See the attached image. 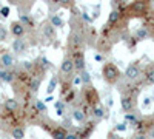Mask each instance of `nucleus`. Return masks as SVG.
I'll list each match as a JSON object with an SVG mask.
<instances>
[{
  "instance_id": "1",
  "label": "nucleus",
  "mask_w": 154,
  "mask_h": 139,
  "mask_svg": "<svg viewBox=\"0 0 154 139\" xmlns=\"http://www.w3.org/2000/svg\"><path fill=\"white\" fill-rule=\"evenodd\" d=\"M102 74H103V79L111 85L116 84L120 77V71L114 64H105L103 68H102Z\"/></svg>"
},
{
  "instance_id": "2",
  "label": "nucleus",
  "mask_w": 154,
  "mask_h": 139,
  "mask_svg": "<svg viewBox=\"0 0 154 139\" xmlns=\"http://www.w3.org/2000/svg\"><path fill=\"white\" fill-rule=\"evenodd\" d=\"M139 76H140V68H139L137 64H130V65L126 67V70H125V77H126L128 81H136Z\"/></svg>"
},
{
  "instance_id": "3",
  "label": "nucleus",
  "mask_w": 154,
  "mask_h": 139,
  "mask_svg": "<svg viewBox=\"0 0 154 139\" xmlns=\"http://www.w3.org/2000/svg\"><path fill=\"white\" fill-rule=\"evenodd\" d=\"M28 48V43L25 42L22 37H17V39H14V42H12V51H14L16 54H22L26 51Z\"/></svg>"
},
{
  "instance_id": "4",
  "label": "nucleus",
  "mask_w": 154,
  "mask_h": 139,
  "mask_svg": "<svg viewBox=\"0 0 154 139\" xmlns=\"http://www.w3.org/2000/svg\"><path fill=\"white\" fill-rule=\"evenodd\" d=\"M72 70H74V62H72V59H71V57H65V59L62 60V64H60V71H62L63 74H71Z\"/></svg>"
},
{
  "instance_id": "5",
  "label": "nucleus",
  "mask_w": 154,
  "mask_h": 139,
  "mask_svg": "<svg viewBox=\"0 0 154 139\" xmlns=\"http://www.w3.org/2000/svg\"><path fill=\"white\" fill-rule=\"evenodd\" d=\"M72 62H74V68H75L77 71H82V70H85V57H83V54L79 51V49H77V53L74 54Z\"/></svg>"
},
{
  "instance_id": "6",
  "label": "nucleus",
  "mask_w": 154,
  "mask_h": 139,
  "mask_svg": "<svg viewBox=\"0 0 154 139\" xmlns=\"http://www.w3.org/2000/svg\"><path fill=\"white\" fill-rule=\"evenodd\" d=\"M11 33L12 36H16V37H22L25 34V25L22 22H12L11 25Z\"/></svg>"
},
{
  "instance_id": "7",
  "label": "nucleus",
  "mask_w": 154,
  "mask_h": 139,
  "mask_svg": "<svg viewBox=\"0 0 154 139\" xmlns=\"http://www.w3.org/2000/svg\"><path fill=\"white\" fill-rule=\"evenodd\" d=\"M42 31H43V36H45V39H46V40H54V37H56V31H54V27H53V25H51L49 22L43 25Z\"/></svg>"
},
{
  "instance_id": "8",
  "label": "nucleus",
  "mask_w": 154,
  "mask_h": 139,
  "mask_svg": "<svg viewBox=\"0 0 154 139\" xmlns=\"http://www.w3.org/2000/svg\"><path fill=\"white\" fill-rule=\"evenodd\" d=\"M14 64H16V59H14V56L9 54V53H5L2 57H0V65L5 67V68H9Z\"/></svg>"
},
{
  "instance_id": "9",
  "label": "nucleus",
  "mask_w": 154,
  "mask_h": 139,
  "mask_svg": "<svg viewBox=\"0 0 154 139\" xmlns=\"http://www.w3.org/2000/svg\"><path fill=\"white\" fill-rule=\"evenodd\" d=\"M120 104H122L123 111H131V110L134 108V105H136L134 99H133L131 96H123V97H122V100H120Z\"/></svg>"
},
{
  "instance_id": "10",
  "label": "nucleus",
  "mask_w": 154,
  "mask_h": 139,
  "mask_svg": "<svg viewBox=\"0 0 154 139\" xmlns=\"http://www.w3.org/2000/svg\"><path fill=\"white\" fill-rule=\"evenodd\" d=\"M71 46L74 48V51H77V49H80V46H82V43H83V40H82V37H80V34H72L71 36Z\"/></svg>"
},
{
  "instance_id": "11",
  "label": "nucleus",
  "mask_w": 154,
  "mask_h": 139,
  "mask_svg": "<svg viewBox=\"0 0 154 139\" xmlns=\"http://www.w3.org/2000/svg\"><path fill=\"white\" fill-rule=\"evenodd\" d=\"M49 23L53 25L54 28H62L63 27V19L59 14H53V16L49 17Z\"/></svg>"
},
{
  "instance_id": "12",
  "label": "nucleus",
  "mask_w": 154,
  "mask_h": 139,
  "mask_svg": "<svg viewBox=\"0 0 154 139\" xmlns=\"http://www.w3.org/2000/svg\"><path fill=\"white\" fill-rule=\"evenodd\" d=\"M5 108L8 110V111H11V113H14L17 108H19V102L16 99H6L5 100Z\"/></svg>"
},
{
  "instance_id": "13",
  "label": "nucleus",
  "mask_w": 154,
  "mask_h": 139,
  "mask_svg": "<svg viewBox=\"0 0 154 139\" xmlns=\"http://www.w3.org/2000/svg\"><path fill=\"white\" fill-rule=\"evenodd\" d=\"M148 36H149V33H148V30H146L145 27L139 28V30L136 31V39H137V40H145V39H148Z\"/></svg>"
},
{
  "instance_id": "14",
  "label": "nucleus",
  "mask_w": 154,
  "mask_h": 139,
  "mask_svg": "<svg viewBox=\"0 0 154 139\" xmlns=\"http://www.w3.org/2000/svg\"><path fill=\"white\" fill-rule=\"evenodd\" d=\"M66 133H68V131L63 128V127H59V128H56V130L51 131V136L56 137V139H62V137H65V136H66Z\"/></svg>"
},
{
  "instance_id": "15",
  "label": "nucleus",
  "mask_w": 154,
  "mask_h": 139,
  "mask_svg": "<svg viewBox=\"0 0 154 139\" xmlns=\"http://www.w3.org/2000/svg\"><path fill=\"white\" fill-rule=\"evenodd\" d=\"M40 85H42V79L34 77V79L31 81V84H29V90H31L32 93H37L38 88H40Z\"/></svg>"
},
{
  "instance_id": "16",
  "label": "nucleus",
  "mask_w": 154,
  "mask_h": 139,
  "mask_svg": "<svg viewBox=\"0 0 154 139\" xmlns=\"http://www.w3.org/2000/svg\"><path fill=\"white\" fill-rule=\"evenodd\" d=\"M85 116H86V113H83L82 110H74L72 111V119L77 121V122H83L85 121Z\"/></svg>"
},
{
  "instance_id": "17",
  "label": "nucleus",
  "mask_w": 154,
  "mask_h": 139,
  "mask_svg": "<svg viewBox=\"0 0 154 139\" xmlns=\"http://www.w3.org/2000/svg\"><path fill=\"white\" fill-rule=\"evenodd\" d=\"M120 19V12L117 11V9H112L111 12H109V17H108V23L109 25H112V23H116Z\"/></svg>"
},
{
  "instance_id": "18",
  "label": "nucleus",
  "mask_w": 154,
  "mask_h": 139,
  "mask_svg": "<svg viewBox=\"0 0 154 139\" xmlns=\"http://www.w3.org/2000/svg\"><path fill=\"white\" fill-rule=\"evenodd\" d=\"M93 115H94L97 119H102V118L105 116V108L102 107V105H96L94 110H93Z\"/></svg>"
},
{
  "instance_id": "19",
  "label": "nucleus",
  "mask_w": 154,
  "mask_h": 139,
  "mask_svg": "<svg viewBox=\"0 0 154 139\" xmlns=\"http://www.w3.org/2000/svg\"><path fill=\"white\" fill-rule=\"evenodd\" d=\"M11 134L14 137H17V139H23L25 137V130H23V127H16L14 130L11 131Z\"/></svg>"
},
{
  "instance_id": "20",
  "label": "nucleus",
  "mask_w": 154,
  "mask_h": 139,
  "mask_svg": "<svg viewBox=\"0 0 154 139\" xmlns=\"http://www.w3.org/2000/svg\"><path fill=\"white\" fill-rule=\"evenodd\" d=\"M56 87H57V79H56V77H53V79L49 81V84H48L46 93H48V94H51V93H53V91L56 90Z\"/></svg>"
},
{
  "instance_id": "21",
  "label": "nucleus",
  "mask_w": 154,
  "mask_h": 139,
  "mask_svg": "<svg viewBox=\"0 0 154 139\" xmlns=\"http://www.w3.org/2000/svg\"><path fill=\"white\" fill-rule=\"evenodd\" d=\"M80 79H82L83 84H89L91 82V74H89L88 71H85V70H82L80 71Z\"/></svg>"
},
{
  "instance_id": "22",
  "label": "nucleus",
  "mask_w": 154,
  "mask_h": 139,
  "mask_svg": "<svg viewBox=\"0 0 154 139\" xmlns=\"http://www.w3.org/2000/svg\"><path fill=\"white\" fill-rule=\"evenodd\" d=\"M35 108L40 111V113H45L46 111V105H45L43 100H35Z\"/></svg>"
},
{
  "instance_id": "23",
  "label": "nucleus",
  "mask_w": 154,
  "mask_h": 139,
  "mask_svg": "<svg viewBox=\"0 0 154 139\" xmlns=\"http://www.w3.org/2000/svg\"><path fill=\"white\" fill-rule=\"evenodd\" d=\"M6 36H8V30H6V27L0 23V40H5V39H6Z\"/></svg>"
},
{
  "instance_id": "24",
  "label": "nucleus",
  "mask_w": 154,
  "mask_h": 139,
  "mask_svg": "<svg viewBox=\"0 0 154 139\" xmlns=\"http://www.w3.org/2000/svg\"><path fill=\"white\" fill-rule=\"evenodd\" d=\"M146 82L148 84H154V68H151V70H148V73H146Z\"/></svg>"
},
{
  "instance_id": "25",
  "label": "nucleus",
  "mask_w": 154,
  "mask_h": 139,
  "mask_svg": "<svg viewBox=\"0 0 154 139\" xmlns=\"http://www.w3.org/2000/svg\"><path fill=\"white\" fill-rule=\"evenodd\" d=\"M57 2H59V5H62L63 8H71L72 6V0H57Z\"/></svg>"
},
{
  "instance_id": "26",
  "label": "nucleus",
  "mask_w": 154,
  "mask_h": 139,
  "mask_svg": "<svg viewBox=\"0 0 154 139\" xmlns=\"http://www.w3.org/2000/svg\"><path fill=\"white\" fill-rule=\"evenodd\" d=\"M14 77H16V76H14V73L8 71V73H6V76H5V79H3V82H8V84H11L12 81H14Z\"/></svg>"
},
{
  "instance_id": "27",
  "label": "nucleus",
  "mask_w": 154,
  "mask_h": 139,
  "mask_svg": "<svg viewBox=\"0 0 154 139\" xmlns=\"http://www.w3.org/2000/svg\"><path fill=\"white\" fill-rule=\"evenodd\" d=\"M0 16H2V17H8L9 16V8L8 6H0Z\"/></svg>"
},
{
  "instance_id": "28",
  "label": "nucleus",
  "mask_w": 154,
  "mask_h": 139,
  "mask_svg": "<svg viewBox=\"0 0 154 139\" xmlns=\"http://www.w3.org/2000/svg\"><path fill=\"white\" fill-rule=\"evenodd\" d=\"M20 22H22L23 25H29V27L32 25V23H31V19H29V16H23V14H22V16H20Z\"/></svg>"
},
{
  "instance_id": "29",
  "label": "nucleus",
  "mask_w": 154,
  "mask_h": 139,
  "mask_svg": "<svg viewBox=\"0 0 154 139\" xmlns=\"http://www.w3.org/2000/svg\"><path fill=\"white\" fill-rule=\"evenodd\" d=\"M125 119H126V121H130L133 125H134V124H136V121H137V119H136V115H133V113H130V115H126V116H125Z\"/></svg>"
},
{
  "instance_id": "30",
  "label": "nucleus",
  "mask_w": 154,
  "mask_h": 139,
  "mask_svg": "<svg viewBox=\"0 0 154 139\" xmlns=\"http://www.w3.org/2000/svg\"><path fill=\"white\" fill-rule=\"evenodd\" d=\"M23 68L26 70V71H31V70H32V62L25 60V62H23Z\"/></svg>"
},
{
  "instance_id": "31",
  "label": "nucleus",
  "mask_w": 154,
  "mask_h": 139,
  "mask_svg": "<svg viewBox=\"0 0 154 139\" xmlns=\"http://www.w3.org/2000/svg\"><path fill=\"white\" fill-rule=\"evenodd\" d=\"M116 130H117V131H125V130H126V124H125V122L117 124V125H116Z\"/></svg>"
},
{
  "instance_id": "32",
  "label": "nucleus",
  "mask_w": 154,
  "mask_h": 139,
  "mask_svg": "<svg viewBox=\"0 0 154 139\" xmlns=\"http://www.w3.org/2000/svg\"><path fill=\"white\" fill-rule=\"evenodd\" d=\"M151 105V97H145L143 99V104H142V108H148Z\"/></svg>"
},
{
  "instance_id": "33",
  "label": "nucleus",
  "mask_w": 154,
  "mask_h": 139,
  "mask_svg": "<svg viewBox=\"0 0 154 139\" xmlns=\"http://www.w3.org/2000/svg\"><path fill=\"white\" fill-rule=\"evenodd\" d=\"M6 73H8V70H5V67H3L2 70H0V81H3V79H5Z\"/></svg>"
},
{
  "instance_id": "34",
  "label": "nucleus",
  "mask_w": 154,
  "mask_h": 139,
  "mask_svg": "<svg viewBox=\"0 0 154 139\" xmlns=\"http://www.w3.org/2000/svg\"><path fill=\"white\" fill-rule=\"evenodd\" d=\"M72 84H74V85H79V84H82V79H80V76H75V77L72 79Z\"/></svg>"
},
{
  "instance_id": "35",
  "label": "nucleus",
  "mask_w": 154,
  "mask_h": 139,
  "mask_svg": "<svg viewBox=\"0 0 154 139\" xmlns=\"http://www.w3.org/2000/svg\"><path fill=\"white\" fill-rule=\"evenodd\" d=\"M83 19H85V22H88V23H91V22H93V19L89 17V16H86L85 12H83Z\"/></svg>"
},
{
  "instance_id": "36",
  "label": "nucleus",
  "mask_w": 154,
  "mask_h": 139,
  "mask_svg": "<svg viewBox=\"0 0 154 139\" xmlns=\"http://www.w3.org/2000/svg\"><path fill=\"white\" fill-rule=\"evenodd\" d=\"M94 59H96L97 62H102V60H103V56H102V54H96V56H94Z\"/></svg>"
},
{
  "instance_id": "37",
  "label": "nucleus",
  "mask_w": 154,
  "mask_h": 139,
  "mask_svg": "<svg viewBox=\"0 0 154 139\" xmlns=\"http://www.w3.org/2000/svg\"><path fill=\"white\" fill-rule=\"evenodd\" d=\"M51 100H54V97H53V96H48V97L45 99V102H51Z\"/></svg>"
},
{
  "instance_id": "38",
  "label": "nucleus",
  "mask_w": 154,
  "mask_h": 139,
  "mask_svg": "<svg viewBox=\"0 0 154 139\" xmlns=\"http://www.w3.org/2000/svg\"><path fill=\"white\" fill-rule=\"evenodd\" d=\"M149 136H151V137H154V128H152V130L149 131Z\"/></svg>"
}]
</instances>
